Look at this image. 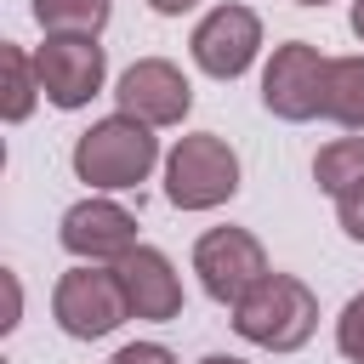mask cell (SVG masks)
<instances>
[{"mask_svg":"<svg viewBox=\"0 0 364 364\" xmlns=\"http://www.w3.org/2000/svg\"><path fill=\"white\" fill-rule=\"evenodd\" d=\"M154 165H165L154 125H142L136 114H102L74 136V176L91 193H125L142 188L154 176Z\"/></svg>","mask_w":364,"mask_h":364,"instance_id":"6da1fadb","label":"cell"},{"mask_svg":"<svg viewBox=\"0 0 364 364\" xmlns=\"http://www.w3.org/2000/svg\"><path fill=\"white\" fill-rule=\"evenodd\" d=\"M228 313H233V336L262 353H301L318 330V296L296 273H279V267L256 290H245Z\"/></svg>","mask_w":364,"mask_h":364,"instance_id":"7a4b0ae2","label":"cell"},{"mask_svg":"<svg viewBox=\"0 0 364 364\" xmlns=\"http://www.w3.org/2000/svg\"><path fill=\"white\" fill-rule=\"evenodd\" d=\"M239 193V154L216 131H188L165 154V199L176 210H216Z\"/></svg>","mask_w":364,"mask_h":364,"instance_id":"3957f363","label":"cell"},{"mask_svg":"<svg viewBox=\"0 0 364 364\" xmlns=\"http://www.w3.org/2000/svg\"><path fill=\"white\" fill-rule=\"evenodd\" d=\"M51 318H57V330L74 336V341H102V336H114V330L131 318L119 267H108V262H74V267L57 279V290H51Z\"/></svg>","mask_w":364,"mask_h":364,"instance_id":"277c9868","label":"cell"},{"mask_svg":"<svg viewBox=\"0 0 364 364\" xmlns=\"http://www.w3.org/2000/svg\"><path fill=\"white\" fill-rule=\"evenodd\" d=\"M324 74H330V57L313 46V40H284L273 46L267 68H262V108L284 125H307L324 114Z\"/></svg>","mask_w":364,"mask_h":364,"instance_id":"5b68a950","label":"cell"},{"mask_svg":"<svg viewBox=\"0 0 364 364\" xmlns=\"http://www.w3.org/2000/svg\"><path fill=\"white\" fill-rule=\"evenodd\" d=\"M193 273H199V290L210 301L233 307L245 290H256L273 273V262H267V250H262V239L250 228L228 222V228H205L193 239Z\"/></svg>","mask_w":364,"mask_h":364,"instance_id":"8992f818","label":"cell"},{"mask_svg":"<svg viewBox=\"0 0 364 364\" xmlns=\"http://www.w3.org/2000/svg\"><path fill=\"white\" fill-rule=\"evenodd\" d=\"M188 57H193V68L210 74V80H239V74H250V63L262 57V17H256L250 6H239V0L210 6V11L193 23V34H188Z\"/></svg>","mask_w":364,"mask_h":364,"instance_id":"52a82bcc","label":"cell"},{"mask_svg":"<svg viewBox=\"0 0 364 364\" xmlns=\"http://www.w3.org/2000/svg\"><path fill=\"white\" fill-rule=\"evenodd\" d=\"M34 68H40L46 102L63 114L85 108L108 85V51L91 34H46V46H34Z\"/></svg>","mask_w":364,"mask_h":364,"instance_id":"ba28073f","label":"cell"},{"mask_svg":"<svg viewBox=\"0 0 364 364\" xmlns=\"http://www.w3.org/2000/svg\"><path fill=\"white\" fill-rule=\"evenodd\" d=\"M57 245L74 256V262H119L131 245H142L136 239V216L114 199V193H85V199H74L68 210H63V222H57Z\"/></svg>","mask_w":364,"mask_h":364,"instance_id":"9c48e42d","label":"cell"},{"mask_svg":"<svg viewBox=\"0 0 364 364\" xmlns=\"http://www.w3.org/2000/svg\"><path fill=\"white\" fill-rule=\"evenodd\" d=\"M114 102L119 114H136L142 125L165 131V125H182L188 108H193V80L171 63V57H136L119 80H114Z\"/></svg>","mask_w":364,"mask_h":364,"instance_id":"30bf717a","label":"cell"},{"mask_svg":"<svg viewBox=\"0 0 364 364\" xmlns=\"http://www.w3.org/2000/svg\"><path fill=\"white\" fill-rule=\"evenodd\" d=\"M119 284H125V301H131V318H148V324H171L182 313V273L176 262L159 250V245H131L119 262Z\"/></svg>","mask_w":364,"mask_h":364,"instance_id":"8fae6325","label":"cell"},{"mask_svg":"<svg viewBox=\"0 0 364 364\" xmlns=\"http://www.w3.org/2000/svg\"><path fill=\"white\" fill-rule=\"evenodd\" d=\"M324 119L341 131H364V51L330 57L324 74Z\"/></svg>","mask_w":364,"mask_h":364,"instance_id":"7c38bea8","label":"cell"},{"mask_svg":"<svg viewBox=\"0 0 364 364\" xmlns=\"http://www.w3.org/2000/svg\"><path fill=\"white\" fill-rule=\"evenodd\" d=\"M0 68H6V80H0V119L6 125H23L34 108H40V68H34V51H23V46H0Z\"/></svg>","mask_w":364,"mask_h":364,"instance_id":"4fadbf2b","label":"cell"},{"mask_svg":"<svg viewBox=\"0 0 364 364\" xmlns=\"http://www.w3.org/2000/svg\"><path fill=\"white\" fill-rule=\"evenodd\" d=\"M313 182L318 193L341 199L347 188L364 182V131H347V136H330L318 154H313Z\"/></svg>","mask_w":364,"mask_h":364,"instance_id":"5bb4252c","label":"cell"},{"mask_svg":"<svg viewBox=\"0 0 364 364\" xmlns=\"http://www.w3.org/2000/svg\"><path fill=\"white\" fill-rule=\"evenodd\" d=\"M34 23L46 34H102L108 17H114V0H28Z\"/></svg>","mask_w":364,"mask_h":364,"instance_id":"9a60e30c","label":"cell"},{"mask_svg":"<svg viewBox=\"0 0 364 364\" xmlns=\"http://www.w3.org/2000/svg\"><path fill=\"white\" fill-rule=\"evenodd\" d=\"M336 353L347 358V364H364V290L341 307V318H336Z\"/></svg>","mask_w":364,"mask_h":364,"instance_id":"2e32d148","label":"cell"},{"mask_svg":"<svg viewBox=\"0 0 364 364\" xmlns=\"http://www.w3.org/2000/svg\"><path fill=\"white\" fill-rule=\"evenodd\" d=\"M336 222H341V233H347L353 245H364V182L336 199Z\"/></svg>","mask_w":364,"mask_h":364,"instance_id":"e0dca14e","label":"cell"},{"mask_svg":"<svg viewBox=\"0 0 364 364\" xmlns=\"http://www.w3.org/2000/svg\"><path fill=\"white\" fill-rule=\"evenodd\" d=\"M108 364H176V353L165 341H125V347H114Z\"/></svg>","mask_w":364,"mask_h":364,"instance_id":"ac0fdd59","label":"cell"},{"mask_svg":"<svg viewBox=\"0 0 364 364\" xmlns=\"http://www.w3.org/2000/svg\"><path fill=\"white\" fill-rule=\"evenodd\" d=\"M17 318H23V284H17V273H6V318H0V330H17Z\"/></svg>","mask_w":364,"mask_h":364,"instance_id":"d6986e66","label":"cell"},{"mask_svg":"<svg viewBox=\"0 0 364 364\" xmlns=\"http://www.w3.org/2000/svg\"><path fill=\"white\" fill-rule=\"evenodd\" d=\"M199 0H148V11H159V17H188Z\"/></svg>","mask_w":364,"mask_h":364,"instance_id":"ffe728a7","label":"cell"},{"mask_svg":"<svg viewBox=\"0 0 364 364\" xmlns=\"http://www.w3.org/2000/svg\"><path fill=\"white\" fill-rule=\"evenodd\" d=\"M347 28L358 34V46H364V0H353V11H347Z\"/></svg>","mask_w":364,"mask_h":364,"instance_id":"44dd1931","label":"cell"},{"mask_svg":"<svg viewBox=\"0 0 364 364\" xmlns=\"http://www.w3.org/2000/svg\"><path fill=\"white\" fill-rule=\"evenodd\" d=\"M199 364H250V358H239V353H205Z\"/></svg>","mask_w":364,"mask_h":364,"instance_id":"7402d4cb","label":"cell"},{"mask_svg":"<svg viewBox=\"0 0 364 364\" xmlns=\"http://www.w3.org/2000/svg\"><path fill=\"white\" fill-rule=\"evenodd\" d=\"M296 6H330V0H296Z\"/></svg>","mask_w":364,"mask_h":364,"instance_id":"603a6c76","label":"cell"}]
</instances>
